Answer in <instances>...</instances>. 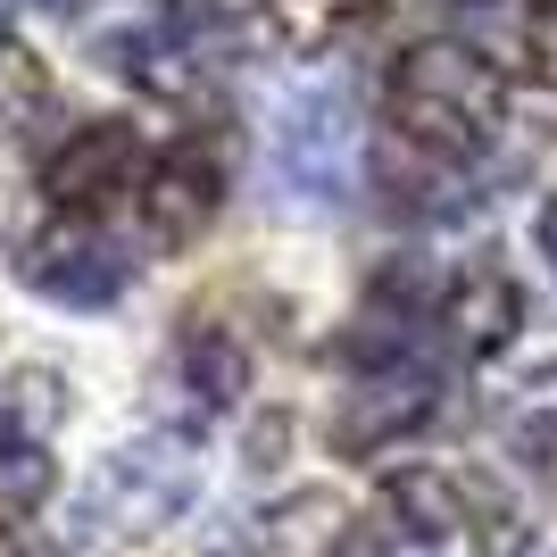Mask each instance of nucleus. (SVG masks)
Instances as JSON below:
<instances>
[{
	"label": "nucleus",
	"instance_id": "obj_1",
	"mask_svg": "<svg viewBox=\"0 0 557 557\" xmlns=\"http://www.w3.org/2000/svg\"><path fill=\"white\" fill-rule=\"evenodd\" d=\"M516 109H524V92L466 42H417L392 67V141L449 175H474L499 125H516Z\"/></svg>",
	"mask_w": 557,
	"mask_h": 557
},
{
	"label": "nucleus",
	"instance_id": "obj_2",
	"mask_svg": "<svg viewBox=\"0 0 557 557\" xmlns=\"http://www.w3.org/2000/svg\"><path fill=\"white\" fill-rule=\"evenodd\" d=\"M191 491H200V458H191V442L150 433V442H125L92 474V491H84V524H92L100 541L166 533V524L191 508Z\"/></svg>",
	"mask_w": 557,
	"mask_h": 557
},
{
	"label": "nucleus",
	"instance_id": "obj_3",
	"mask_svg": "<svg viewBox=\"0 0 557 557\" xmlns=\"http://www.w3.org/2000/svg\"><path fill=\"white\" fill-rule=\"evenodd\" d=\"M442 408V374L424 358H392V367H358V383L342 392V417H333V442L349 458H374V449L408 442L417 424H433Z\"/></svg>",
	"mask_w": 557,
	"mask_h": 557
},
{
	"label": "nucleus",
	"instance_id": "obj_4",
	"mask_svg": "<svg viewBox=\"0 0 557 557\" xmlns=\"http://www.w3.org/2000/svg\"><path fill=\"white\" fill-rule=\"evenodd\" d=\"M216 200H225V159H216V141H175L150 159L141 175V242L150 250H191L200 233L216 225Z\"/></svg>",
	"mask_w": 557,
	"mask_h": 557
},
{
	"label": "nucleus",
	"instance_id": "obj_5",
	"mask_svg": "<svg viewBox=\"0 0 557 557\" xmlns=\"http://www.w3.org/2000/svg\"><path fill=\"white\" fill-rule=\"evenodd\" d=\"M150 159H141V134L125 116H92V125H75L42 166V191L59 200V216H92L109 209L116 191H141Z\"/></svg>",
	"mask_w": 557,
	"mask_h": 557
},
{
	"label": "nucleus",
	"instance_id": "obj_6",
	"mask_svg": "<svg viewBox=\"0 0 557 557\" xmlns=\"http://www.w3.org/2000/svg\"><path fill=\"white\" fill-rule=\"evenodd\" d=\"M25 292H42L50 308H109L125 292V258L92 233V216H59V225L25 233L17 250Z\"/></svg>",
	"mask_w": 557,
	"mask_h": 557
},
{
	"label": "nucleus",
	"instance_id": "obj_7",
	"mask_svg": "<svg viewBox=\"0 0 557 557\" xmlns=\"http://www.w3.org/2000/svg\"><path fill=\"white\" fill-rule=\"evenodd\" d=\"M458 524H466V483L442 466H408L374 491V557H442Z\"/></svg>",
	"mask_w": 557,
	"mask_h": 557
},
{
	"label": "nucleus",
	"instance_id": "obj_8",
	"mask_svg": "<svg viewBox=\"0 0 557 557\" xmlns=\"http://www.w3.org/2000/svg\"><path fill=\"white\" fill-rule=\"evenodd\" d=\"M275 175L300 191V200L342 191V175H349V100L342 92H300L292 109H283V125H275Z\"/></svg>",
	"mask_w": 557,
	"mask_h": 557
},
{
	"label": "nucleus",
	"instance_id": "obj_9",
	"mask_svg": "<svg viewBox=\"0 0 557 557\" xmlns=\"http://www.w3.org/2000/svg\"><path fill=\"white\" fill-rule=\"evenodd\" d=\"M516 283L499 275V267H466V275H449V292H442V317H433V325L449 333V349H466V358H491V349L508 342L516 333Z\"/></svg>",
	"mask_w": 557,
	"mask_h": 557
},
{
	"label": "nucleus",
	"instance_id": "obj_10",
	"mask_svg": "<svg viewBox=\"0 0 557 557\" xmlns=\"http://www.w3.org/2000/svg\"><path fill=\"white\" fill-rule=\"evenodd\" d=\"M50 417H59V399H0V508H34L50 491Z\"/></svg>",
	"mask_w": 557,
	"mask_h": 557
},
{
	"label": "nucleus",
	"instance_id": "obj_11",
	"mask_svg": "<svg viewBox=\"0 0 557 557\" xmlns=\"http://www.w3.org/2000/svg\"><path fill=\"white\" fill-rule=\"evenodd\" d=\"M258 557H358V524L333 491H292L258 516Z\"/></svg>",
	"mask_w": 557,
	"mask_h": 557
},
{
	"label": "nucleus",
	"instance_id": "obj_12",
	"mask_svg": "<svg viewBox=\"0 0 557 557\" xmlns=\"http://www.w3.org/2000/svg\"><path fill=\"white\" fill-rule=\"evenodd\" d=\"M184 383H191V399H200V408H233V399H242V383H250L242 342H233L225 325H200V317H191V333H184Z\"/></svg>",
	"mask_w": 557,
	"mask_h": 557
},
{
	"label": "nucleus",
	"instance_id": "obj_13",
	"mask_svg": "<svg viewBox=\"0 0 557 557\" xmlns=\"http://www.w3.org/2000/svg\"><path fill=\"white\" fill-rule=\"evenodd\" d=\"M499 433H508L533 466L557 458V367H533L508 399H499Z\"/></svg>",
	"mask_w": 557,
	"mask_h": 557
},
{
	"label": "nucleus",
	"instance_id": "obj_14",
	"mask_svg": "<svg viewBox=\"0 0 557 557\" xmlns=\"http://www.w3.org/2000/svg\"><path fill=\"white\" fill-rule=\"evenodd\" d=\"M383 0H275V25L292 50H342Z\"/></svg>",
	"mask_w": 557,
	"mask_h": 557
},
{
	"label": "nucleus",
	"instance_id": "obj_15",
	"mask_svg": "<svg viewBox=\"0 0 557 557\" xmlns=\"http://www.w3.org/2000/svg\"><path fill=\"white\" fill-rule=\"evenodd\" d=\"M42 109H50V67L17 34H0V134H25Z\"/></svg>",
	"mask_w": 557,
	"mask_h": 557
},
{
	"label": "nucleus",
	"instance_id": "obj_16",
	"mask_svg": "<svg viewBox=\"0 0 557 557\" xmlns=\"http://www.w3.org/2000/svg\"><path fill=\"white\" fill-rule=\"evenodd\" d=\"M100 59H109V75H134V84H150V92H184L191 84V67H175L184 50L166 42V34H150V25H141V34H109Z\"/></svg>",
	"mask_w": 557,
	"mask_h": 557
},
{
	"label": "nucleus",
	"instance_id": "obj_17",
	"mask_svg": "<svg viewBox=\"0 0 557 557\" xmlns=\"http://www.w3.org/2000/svg\"><path fill=\"white\" fill-rule=\"evenodd\" d=\"M466 524H474V549L483 557H524V516L491 483H466Z\"/></svg>",
	"mask_w": 557,
	"mask_h": 557
},
{
	"label": "nucleus",
	"instance_id": "obj_18",
	"mask_svg": "<svg viewBox=\"0 0 557 557\" xmlns=\"http://www.w3.org/2000/svg\"><path fill=\"white\" fill-rule=\"evenodd\" d=\"M0 557H59V541H42L34 524H0Z\"/></svg>",
	"mask_w": 557,
	"mask_h": 557
},
{
	"label": "nucleus",
	"instance_id": "obj_19",
	"mask_svg": "<svg viewBox=\"0 0 557 557\" xmlns=\"http://www.w3.org/2000/svg\"><path fill=\"white\" fill-rule=\"evenodd\" d=\"M533 50L541 67H557V0H533Z\"/></svg>",
	"mask_w": 557,
	"mask_h": 557
},
{
	"label": "nucleus",
	"instance_id": "obj_20",
	"mask_svg": "<svg viewBox=\"0 0 557 557\" xmlns=\"http://www.w3.org/2000/svg\"><path fill=\"white\" fill-rule=\"evenodd\" d=\"M533 233H541V258H549V267H557V191H549V200H541V225H533Z\"/></svg>",
	"mask_w": 557,
	"mask_h": 557
},
{
	"label": "nucleus",
	"instance_id": "obj_21",
	"mask_svg": "<svg viewBox=\"0 0 557 557\" xmlns=\"http://www.w3.org/2000/svg\"><path fill=\"white\" fill-rule=\"evenodd\" d=\"M50 9H59V17H75V9H92V0H50Z\"/></svg>",
	"mask_w": 557,
	"mask_h": 557
},
{
	"label": "nucleus",
	"instance_id": "obj_22",
	"mask_svg": "<svg viewBox=\"0 0 557 557\" xmlns=\"http://www.w3.org/2000/svg\"><path fill=\"white\" fill-rule=\"evenodd\" d=\"M0 9H9V0H0Z\"/></svg>",
	"mask_w": 557,
	"mask_h": 557
}]
</instances>
